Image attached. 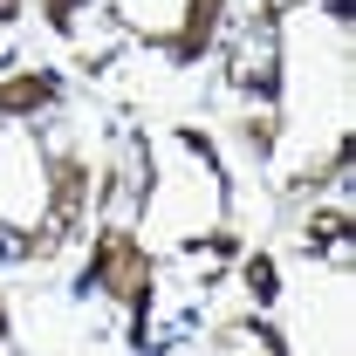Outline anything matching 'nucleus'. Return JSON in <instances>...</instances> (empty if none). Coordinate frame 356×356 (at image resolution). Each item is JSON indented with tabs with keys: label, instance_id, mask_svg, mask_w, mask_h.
Returning <instances> with one entry per match:
<instances>
[{
	"label": "nucleus",
	"instance_id": "0eeeda50",
	"mask_svg": "<svg viewBox=\"0 0 356 356\" xmlns=\"http://www.w3.org/2000/svg\"><path fill=\"white\" fill-rule=\"evenodd\" d=\"M247 295H254L261 309L281 295V274H274V261H267V254H247Z\"/></svg>",
	"mask_w": 356,
	"mask_h": 356
},
{
	"label": "nucleus",
	"instance_id": "1a4fd4ad",
	"mask_svg": "<svg viewBox=\"0 0 356 356\" xmlns=\"http://www.w3.org/2000/svg\"><path fill=\"white\" fill-rule=\"evenodd\" d=\"M240 137H247L254 151H274V124H261V117H254V124H240Z\"/></svg>",
	"mask_w": 356,
	"mask_h": 356
},
{
	"label": "nucleus",
	"instance_id": "9d476101",
	"mask_svg": "<svg viewBox=\"0 0 356 356\" xmlns=\"http://www.w3.org/2000/svg\"><path fill=\"white\" fill-rule=\"evenodd\" d=\"M0 21H21V0H0Z\"/></svg>",
	"mask_w": 356,
	"mask_h": 356
},
{
	"label": "nucleus",
	"instance_id": "9b49d317",
	"mask_svg": "<svg viewBox=\"0 0 356 356\" xmlns=\"http://www.w3.org/2000/svg\"><path fill=\"white\" fill-rule=\"evenodd\" d=\"M0 336H7V309H0Z\"/></svg>",
	"mask_w": 356,
	"mask_h": 356
},
{
	"label": "nucleus",
	"instance_id": "f03ea898",
	"mask_svg": "<svg viewBox=\"0 0 356 356\" xmlns=\"http://www.w3.org/2000/svg\"><path fill=\"white\" fill-rule=\"evenodd\" d=\"M233 83L274 96L281 89V7H261L233 42Z\"/></svg>",
	"mask_w": 356,
	"mask_h": 356
},
{
	"label": "nucleus",
	"instance_id": "20e7f679",
	"mask_svg": "<svg viewBox=\"0 0 356 356\" xmlns=\"http://www.w3.org/2000/svg\"><path fill=\"white\" fill-rule=\"evenodd\" d=\"M220 14H226V0H185V28L165 42V48H172V62H199L206 42L220 35Z\"/></svg>",
	"mask_w": 356,
	"mask_h": 356
},
{
	"label": "nucleus",
	"instance_id": "6e6552de",
	"mask_svg": "<svg viewBox=\"0 0 356 356\" xmlns=\"http://www.w3.org/2000/svg\"><path fill=\"white\" fill-rule=\"evenodd\" d=\"M48 28L69 35V28H76V0H48Z\"/></svg>",
	"mask_w": 356,
	"mask_h": 356
},
{
	"label": "nucleus",
	"instance_id": "423d86ee",
	"mask_svg": "<svg viewBox=\"0 0 356 356\" xmlns=\"http://www.w3.org/2000/svg\"><path fill=\"white\" fill-rule=\"evenodd\" d=\"M309 254L350 261V220H343V213H322V220H309Z\"/></svg>",
	"mask_w": 356,
	"mask_h": 356
},
{
	"label": "nucleus",
	"instance_id": "39448f33",
	"mask_svg": "<svg viewBox=\"0 0 356 356\" xmlns=\"http://www.w3.org/2000/svg\"><path fill=\"white\" fill-rule=\"evenodd\" d=\"M55 96H62V83H55V76H42V69L7 76V83H0V124H7V117H28V110H48Z\"/></svg>",
	"mask_w": 356,
	"mask_h": 356
},
{
	"label": "nucleus",
	"instance_id": "f257e3e1",
	"mask_svg": "<svg viewBox=\"0 0 356 356\" xmlns=\"http://www.w3.org/2000/svg\"><path fill=\"white\" fill-rule=\"evenodd\" d=\"M83 288H96V295H124V302H131V343L144 350V315H151V254L137 247V233L110 226V233L96 240V254H89V267H83Z\"/></svg>",
	"mask_w": 356,
	"mask_h": 356
},
{
	"label": "nucleus",
	"instance_id": "7ed1b4c3",
	"mask_svg": "<svg viewBox=\"0 0 356 356\" xmlns=\"http://www.w3.org/2000/svg\"><path fill=\"white\" fill-rule=\"evenodd\" d=\"M83 199H89V172L76 158H62L55 178H48V213H42V233H35V254H62L69 247V233L83 220Z\"/></svg>",
	"mask_w": 356,
	"mask_h": 356
}]
</instances>
